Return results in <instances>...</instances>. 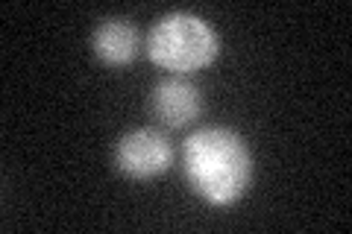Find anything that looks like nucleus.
Here are the masks:
<instances>
[{
  "mask_svg": "<svg viewBox=\"0 0 352 234\" xmlns=\"http://www.w3.org/2000/svg\"><path fill=\"white\" fill-rule=\"evenodd\" d=\"M182 170L197 196L208 205L226 208L250 191L252 155L235 129L203 126L182 143Z\"/></svg>",
  "mask_w": 352,
  "mask_h": 234,
  "instance_id": "f257e3e1",
  "label": "nucleus"
},
{
  "mask_svg": "<svg viewBox=\"0 0 352 234\" xmlns=\"http://www.w3.org/2000/svg\"><path fill=\"white\" fill-rule=\"evenodd\" d=\"M147 56L162 71L185 76L208 68L220 56V36L206 18L194 12H168L153 24L147 36Z\"/></svg>",
  "mask_w": 352,
  "mask_h": 234,
  "instance_id": "f03ea898",
  "label": "nucleus"
},
{
  "mask_svg": "<svg viewBox=\"0 0 352 234\" xmlns=\"http://www.w3.org/2000/svg\"><path fill=\"white\" fill-rule=\"evenodd\" d=\"M173 164V143L153 126L132 129L115 143V167L135 182H147L168 173Z\"/></svg>",
  "mask_w": 352,
  "mask_h": 234,
  "instance_id": "7ed1b4c3",
  "label": "nucleus"
},
{
  "mask_svg": "<svg viewBox=\"0 0 352 234\" xmlns=\"http://www.w3.org/2000/svg\"><path fill=\"white\" fill-rule=\"evenodd\" d=\"M150 108L162 126L182 129L200 117L203 94H200V88L188 82L185 76H164V80L153 88Z\"/></svg>",
  "mask_w": 352,
  "mask_h": 234,
  "instance_id": "20e7f679",
  "label": "nucleus"
},
{
  "mask_svg": "<svg viewBox=\"0 0 352 234\" xmlns=\"http://www.w3.org/2000/svg\"><path fill=\"white\" fill-rule=\"evenodd\" d=\"M91 47L103 65H109V68H124L138 53V30L132 27V21L106 18L94 30Z\"/></svg>",
  "mask_w": 352,
  "mask_h": 234,
  "instance_id": "39448f33",
  "label": "nucleus"
}]
</instances>
